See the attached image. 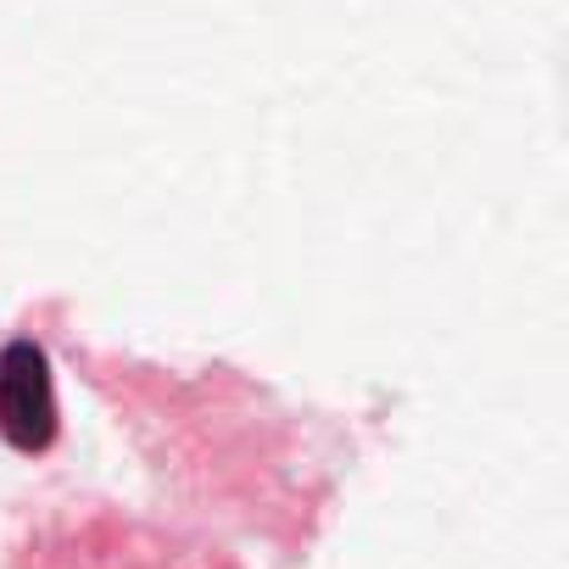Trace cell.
Wrapping results in <instances>:
<instances>
[{"label": "cell", "mask_w": 569, "mask_h": 569, "mask_svg": "<svg viewBox=\"0 0 569 569\" xmlns=\"http://www.w3.org/2000/svg\"><path fill=\"white\" fill-rule=\"evenodd\" d=\"M0 436L18 452H46L57 441L51 358L40 341H23V336L0 347Z\"/></svg>", "instance_id": "obj_1"}]
</instances>
